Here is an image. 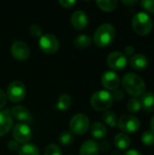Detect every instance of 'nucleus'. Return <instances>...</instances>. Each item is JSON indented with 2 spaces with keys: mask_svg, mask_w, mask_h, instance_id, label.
<instances>
[{
  "mask_svg": "<svg viewBox=\"0 0 154 155\" xmlns=\"http://www.w3.org/2000/svg\"><path fill=\"white\" fill-rule=\"evenodd\" d=\"M122 84L124 90L134 97L141 96L145 93V83L143 79L136 74H126L122 79Z\"/></svg>",
  "mask_w": 154,
  "mask_h": 155,
  "instance_id": "obj_1",
  "label": "nucleus"
},
{
  "mask_svg": "<svg viewBox=\"0 0 154 155\" xmlns=\"http://www.w3.org/2000/svg\"><path fill=\"white\" fill-rule=\"evenodd\" d=\"M115 37V28L112 24L101 25L93 35V42L97 46L106 47L110 45Z\"/></svg>",
  "mask_w": 154,
  "mask_h": 155,
  "instance_id": "obj_2",
  "label": "nucleus"
},
{
  "mask_svg": "<svg viewBox=\"0 0 154 155\" xmlns=\"http://www.w3.org/2000/svg\"><path fill=\"white\" fill-rule=\"evenodd\" d=\"M132 25L133 31L139 35H147L151 33L153 23L152 17L145 12L136 13L132 20Z\"/></svg>",
  "mask_w": 154,
  "mask_h": 155,
  "instance_id": "obj_3",
  "label": "nucleus"
},
{
  "mask_svg": "<svg viewBox=\"0 0 154 155\" xmlns=\"http://www.w3.org/2000/svg\"><path fill=\"white\" fill-rule=\"evenodd\" d=\"M113 102L112 94L106 90H100L93 93L90 100L92 107L96 111H107L112 106Z\"/></svg>",
  "mask_w": 154,
  "mask_h": 155,
  "instance_id": "obj_4",
  "label": "nucleus"
},
{
  "mask_svg": "<svg viewBox=\"0 0 154 155\" xmlns=\"http://www.w3.org/2000/svg\"><path fill=\"white\" fill-rule=\"evenodd\" d=\"M26 94V89L23 82L15 80L9 84L6 89V97L13 103H19L24 100Z\"/></svg>",
  "mask_w": 154,
  "mask_h": 155,
  "instance_id": "obj_5",
  "label": "nucleus"
},
{
  "mask_svg": "<svg viewBox=\"0 0 154 155\" xmlns=\"http://www.w3.org/2000/svg\"><path fill=\"white\" fill-rule=\"evenodd\" d=\"M70 131L75 134H85L90 126V120L84 114H76L70 120Z\"/></svg>",
  "mask_w": 154,
  "mask_h": 155,
  "instance_id": "obj_6",
  "label": "nucleus"
},
{
  "mask_svg": "<svg viewBox=\"0 0 154 155\" xmlns=\"http://www.w3.org/2000/svg\"><path fill=\"white\" fill-rule=\"evenodd\" d=\"M116 125L121 131L123 132V134H133L140 129L141 124L135 116L124 114L119 118Z\"/></svg>",
  "mask_w": 154,
  "mask_h": 155,
  "instance_id": "obj_7",
  "label": "nucleus"
},
{
  "mask_svg": "<svg viewBox=\"0 0 154 155\" xmlns=\"http://www.w3.org/2000/svg\"><path fill=\"white\" fill-rule=\"evenodd\" d=\"M39 47L45 54H54L59 49V41L52 34H44L39 39Z\"/></svg>",
  "mask_w": 154,
  "mask_h": 155,
  "instance_id": "obj_8",
  "label": "nucleus"
},
{
  "mask_svg": "<svg viewBox=\"0 0 154 155\" xmlns=\"http://www.w3.org/2000/svg\"><path fill=\"white\" fill-rule=\"evenodd\" d=\"M13 138L18 143H26L32 137V130L27 124L18 123L13 127Z\"/></svg>",
  "mask_w": 154,
  "mask_h": 155,
  "instance_id": "obj_9",
  "label": "nucleus"
},
{
  "mask_svg": "<svg viewBox=\"0 0 154 155\" xmlns=\"http://www.w3.org/2000/svg\"><path fill=\"white\" fill-rule=\"evenodd\" d=\"M127 57L122 52H113L108 54L106 58V63L110 68L113 70H122L127 65Z\"/></svg>",
  "mask_w": 154,
  "mask_h": 155,
  "instance_id": "obj_10",
  "label": "nucleus"
},
{
  "mask_svg": "<svg viewBox=\"0 0 154 155\" xmlns=\"http://www.w3.org/2000/svg\"><path fill=\"white\" fill-rule=\"evenodd\" d=\"M11 54L15 59L18 61H25L29 57L30 49L25 42L15 41L11 45Z\"/></svg>",
  "mask_w": 154,
  "mask_h": 155,
  "instance_id": "obj_11",
  "label": "nucleus"
},
{
  "mask_svg": "<svg viewBox=\"0 0 154 155\" xmlns=\"http://www.w3.org/2000/svg\"><path fill=\"white\" fill-rule=\"evenodd\" d=\"M121 80L119 75L113 71H105L102 75V84L110 91H115L120 85Z\"/></svg>",
  "mask_w": 154,
  "mask_h": 155,
  "instance_id": "obj_12",
  "label": "nucleus"
},
{
  "mask_svg": "<svg viewBox=\"0 0 154 155\" xmlns=\"http://www.w3.org/2000/svg\"><path fill=\"white\" fill-rule=\"evenodd\" d=\"M89 22V17L87 14L82 10H77L72 14L71 16V24L72 25L77 29V30H82L86 27Z\"/></svg>",
  "mask_w": 154,
  "mask_h": 155,
  "instance_id": "obj_13",
  "label": "nucleus"
},
{
  "mask_svg": "<svg viewBox=\"0 0 154 155\" xmlns=\"http://www.w3.org/2000/svg\"><path fill=\"white\" fill-rule=\"evenodd\" d=\"M11 116H14L16 120L24 122L25 124L32 122V115L28 109L23 105H16L10 109L9 111Z\"/></svg>",
  "mask_w": 154,
  "mask_h": 155,
  "instance_id": "obj_14",
  "label": "nucleus"
},
{
  "mask_svg": "<svg viewBox=\"0 0 154 155\" xmlns=\"http://www.w3.org/2000/svg\"><path fill=\"white\" fill-rule=\"evenodd\" d=\"M13 127V118L7 110L0 111V136L6 134Z\"/></svg>",
  "mask_w": 154,
  "mask_h": 155,
  "instance_id": "obj_15",
  "label": "nucleus"
},
{
  "mask_svg": "<svg viewBox=\"0 0 154 155\" xmlns=\"http://www.w3.org/2000/svg\"><path fill=\"white\" fill-rule=\"evenodd\" d=\"M99 152V144L93 140L85 141L80 147V155H98Z\"/></svg>",
  "mask_w": 154,
  "mask_h": 155,
  "instance_id": "obj_16",
  "label": "nucleus"
},
{
  "mask_svg": "<svg viewBox=\"0 0 154 155\" xmlns=\"http://www.w3.org/2000/svg\"><path fill=\"white\" fill-rule=\"evenodd\" d=\"M149 60L146 55L143 54H135L130 58V64L135 70H143L147 67Z\"/></svg>",
  "mask_w": 154,
  "mask_h": 155,
  "instance_id": "obj_17",
  "label": "nucleus"
},
{
  "mask_svg": "<svg viewBox=\"0 0 154 155\" xmlns=\"http://www.w3.org/2000/svg\"><path fill=\"white\" fill-rule=\"evenodd\" d=\"M91 134L95 139L102 140L107 134L106 126L104 125V124H103L101 122H95L93 124V125L91 127Z\"/></svg>",
  "mask_w": 154,
  "mask_h": 155,
  "instance_id": "obj_18",
  "label": "nucleus"
},
{
  "mask_svg": "<svg viewBox=\"0 0 154 155\" xmlns=\"http://www.w3.org/2000/svg\"><path fill=\"white\" fill-rule=\"evenodd\" d=\"M142 107L147 112H153L154 111V93L147 92L142 95L140 100Z\"/></svg>",
  "mask_w": 154,
  "mask_h": 155,
  "instance_id": "obj_19",
  "label": "nucleus"
},
{
  "mask_svg": "<svg viewBox=\"0 0 154 155\" xmlns=\"http://www.w3.org/2000/svg\"><path fill=\"white\" fill-rule=\"evenodd\" d=\"M131 144V139L130 137L123 133H120L115 135L114 137V145L120 149V150H125L127 149Z\"/></svg>",
  "mask_w": 154,
  "mask_h": 155,
  "instance_id": "obj_20",
  "label": "nucleus"
},
{
  "mask_svg": "<svg viewBox=\"0 0 154 155\" xmlns=\"http://www.w3.org/2000/svg\"><path fill=\"white\" fill-rule=\"evenodd\" d=\"M91 44H92L91 36L88 35H85V34H82V35H77L74 41V46L77 47L78 49H84V48L90 46Z\"/></svg>",
  "mask_w": 154,
  "mask_h": 155,
  "instance_id": "obj_21",
  "label": "nucleus"
},
{
  "mask_svg": "<svg viewBox=\"0 0 154 155\" xmlns=\"http://www.w3.org/2000/svg\"><path fill=\"white\" fill-rule=\"evenodd\" d=\"M18 155H39V149L34 143H23L18 150Z\"/></svg>",
  "mask_w": 154,
  "mask_h": 155,
  "instance_id": "obj_22",
  "label": "nucleus"
},
{
  "mask_svg": "<svg viewBox=\"0 0 154 155\" xmlns=\"http://www.w3.org/2000/svg\"><path fill=\"white\" fill-rule=\"evenodd\" d=\"M71 104H72L71 96L68 94H63L58 98V101L56 103V109L60 111H66L71 106Z\"/></svg>",
  "mask_w": 154,
  "mask_h": 155,
  "instance_id": "obj_23",
  "label": "nucleus"
},
{
  "mask_svg": "<svg viewBox=\"0 0 154 155\" xmlns=\"http://www.w3.org/2000/svg\"><path fill=\"white\" fill-rule=\"evenodd\" d=\"M116 0H98L96 1V5L98 7L105 12H111L117 7Z\"/></svg>",
  "mask_w": 154,
  "mask_h": 155,
  "instance_id": "obj_24",
  "label": "nucleus"
},
{
  "mask_svg": "<svg viewBox=\"0 0 154 155\" xmlns=\"http://www.w3.org/2000/svg\"><path fill=\"white\" fill-rule=\"evenodd\" d=\"M58 141L63 145H69L74 142V135L71 131H64L58 136Z\"/></svg>",
  "mask_w": 154,
  "mask_h": 155,
  "instance_id": "obj_25",
  "label": "nucleus"
},
{
  "mask_svg": "<svg viewBox=\"0 0 154 155\" xmlns=\"http://www.w3.org/2000/svg\"><path fill=\"white\" fill-rule=\"evenodd\" d=\"M103 120L104 122V124H106L107 125L113 127L117 124V119H116V114L113 112V111H105V113L103 115Z\"/></svg>",
  "mask_w": 154,
  "mask_h": 155,
  "instance_id": "obj_26",
  "label": "nucleus"
},
{
  "mask_svg": "<svg viewBox=\"0 0 154 155\" xmlns=\"http://www.w3.org/2000/svg\"><path fill=\"white\" fill-rule=\"evenodd\" d=\"M141 108H142L141 102L137 97H133L130 99L127 103V109L131 113H137L141 110Z\"/></svg>",
  "mask_w": 154,
  "mask_h": 155,
  "instance_id": "obj_27",
  "label": "nucleus"
},
{
  "mask_svg": "<svg viewBox=\"0 0 154 155\" xmlns=\"http://www.w3.org/2000/svg\"><path fill=\"white\" fill-rule=\"evenodd\" d=\"M44 155H62V150L57 144L50 143L45 147Z\"/></svg>",
  "mask_w": 154,
  "mask_h": 155,
  "instance_id": "obj_28",
  "label": "nucleus"
},
{
  "mask_svg": "<svg viewBox=\"0 0 154 155\" xmlns=\"http://www.w3.org/2000/svg\"><path fill=\"white\" fill-rule=\"evenodd\" d=\"M142 142L146 146H152L154 144V133L152 131H145L142 135Z\"/></svg>",
  "mask_w": 154,
  "mask_h": 155,
  "instance_id": "obj_29",
  "label": "nucleus"
},
{
  "mask_svg": "<svg viewBox=\"0 0 154 155\" xmlns=\"http://www.w3.org/2000/svg\"><path fill=\"white\" fill-rule=\"evenodd\" d=\"M29 32L34 37H41L43 35V28L37 24L32 25L29 27Z\"/></svg>",
  "mask_w": 154,
  "mask_h": 155,
  "instance_id": "obj_30",
  "label": "nucleus"
},
{
  "mask_svg": "<svg viewBox=\"0 0 154 155\" xmlns=\"http://www.w3.org/2000/svg\"><path fill=\"white\" fill-rule=\"evenodd\" d=\"M141 5L146 11L154 14V0H143L141 2Z\"/></svg>",
  "mask_w": 154,
  "mask_h": 155,
  "instance_id": "obj_31",
  "label": "nucleus"
},
{
  "mask_svg": "<svg viewBox=\"0 0 154 155\" xmlns=\"http://www.w3.org/2000/svg\"><path fill=\"white\" fill-rule=\"evenodd\" d=\"M7 147H8V149H9L10 151H12V152L18 151V150H19V148H20L19 143H18L16 141H15V140H11V141H9V142H8V143H7Z\"/></svg>",
  "mask_w": 154,
  "mask_h": 155,
  "instance_id": "obj_32",
  "label": "nucleus"
},
{
  "mask_svg": "<svg viewBox=\"0 0 154 155\" xmlns=\"http://www.w3.org/2000/svg\"><path fill=\"white\" fill-rule=\"evenodd\" d=\"M112 95H113V100H116V101H121V100H123V97H124L123 92L122 90H119V89L115 90V91L113 92V94H112Z\"/></svg>",
  "mask_w": 154,
  "mask_h": 155,
  "instance_id": "obj_33",
  "label": "nucleus"
},
{
  "mask_svg": "<svg viewBox=\"0 0 154 155\" xmlns=\"http://www.w3.org/2000/svg\"><path fill=\"white\" fill-rule=\"evenodd\" d=\"M58 3L63 6V7H64V8H70V7H72L73 5H75V1L74 0V1H69V0H60V1H58Z\"/></svg>",
  "mask_w": 154,
  "mask_h": 155,
  "instance_id": "obj_34",
  "label": "nucleus"
},
{
  "mask_svg": "<svg viewBox=\"0 0 154 155\" xmlns=\"http://www.w3.org/2000/svg\"><path fill=\"white\" fill-rule=\"evenodd\" d=\"M6 94L3 90L0 89V109H2L6 104Z\"/></svg>",
  "mask_w": 154,
  "mask_h": 155,
  "instance_id": "obj_35",
  "label": "nucleus"
},
{
  "mask_svg": "<svg viewBox=\"0 0 154 155\" xmlns=\"http://www.w3.org/2000/svg\"><path fill=\"white\" fill-rule=\"evenodd\" d=\"M122 3L125 5H128V6H132V5H134L138 3L137 0H123Z\"/></svg>",
  "mask_w": 154,
  "mask_h": 155,
  "instance_id": "obj_36",
  "label": "nucleus"
},
{
  "mask_svg": "<svg viewBox=\"0 0 154 155\" xmlns=\"http://www.w3.org/2000/svg\"><path fill=\"white\" fill-rule=\"evenodd\" d=\"M134 51H135V49L132 45H128V46L125 47V54H128V55H132L134 53Z\"/></svg>",
  "mask_w": 154,
  "mask_h": 155,
  "instance_id": "obj_37",
  "label": "nucleus"
},
{
  "mask_svg": "<svg viewBox=\"0 0 154 155\" xmlns=\"http://www.w3.org/2000/svg\"><path fill=\"white\" fill-rule=\"evenodd\" d=\"M123 155H143L139 151L137 150H129L127 151Z\"/></svg>",
  "mask_w": 154,
  "mask_h": 155,
  "instance_id": "obj_38",
  "label": "nucleus"
},
{
  "mask_svg": "<svg viewBox=\"0 0 154 155\" xmlns=\"http://www.w3.org/2000/svg\"><path fill=\"white\" fill-rule=\"evenodd\" d=\"M101 148L103 151H107V150L110 149V143L108 142H103V143L101 144Z\"/></svg>",
  "mask_w": 154,
  "mask_h": 155,
  "instance_id": "obj_39",
  "label": "nucleus"
},
{
  "mask_svg": "<svg viewBox=\"0 0 154 155\" xmlns=\"http://www.w3.org/2000/svg\"><path fill=\"white\" fill-rule=\"evenodd\" d=\"M151 131L154 133V116L152 118V120H151Z\"/></svg>",
  "mask_w": 154,
  "mask_h": 155,
  "instance_id": "obj_40",
  "label": "nucleus"
}]
</instances>
